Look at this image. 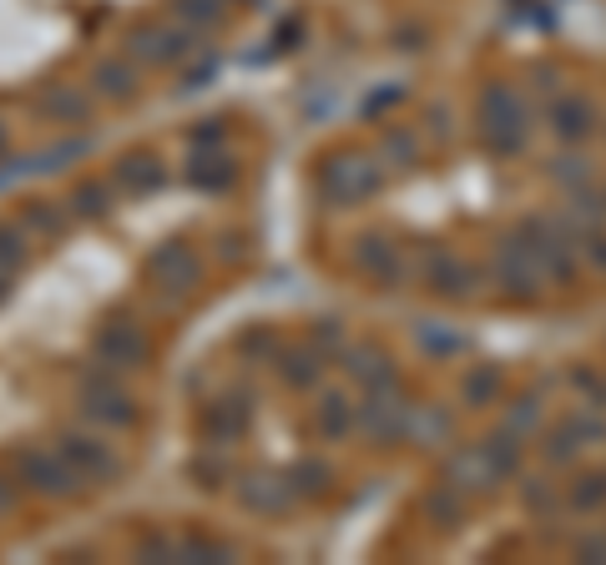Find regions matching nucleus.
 <instances>
[{"mask_svg":"<svg viewBox=\"0 0 606 565\" xmlns=\"http://www.w3.org/2000/svg\"><path fill=\"white\" fill-rule=\"evenodd\" d=\"M385 157H389L395 167H415V162H419V137H415V131L389 127V131H385Z\"/></svg>","mask_w":606,"mask_h":565,"instance_id":"20","label":"nucleus"},{"mask_svg":"<svg viewBox=\"0 0 606 565\" xmlns=\"http://www.w3.org/2000/svg\"><path fill=\"white\" fill-rule=\"evenodd\" d=\"M344 369H349V379L364 384V389H389V384H399L395 359H389L385 348H375V344L349 348V354H344Z\"/></svg>","mask_w":606,"mask_h":565,"instance_id":"9","label":"nucleus"},{"mask_svg":"<svg viewBox=\"0 0 606 565\" xmlns=\"http://www.w3.org/2000/svg\"><path fill=\"white\" fill-rule=\"evenodd\" d=\"M419 272H425V282H430L440 298H450V304L475 298V288H480L475 262H465L460 252H450V248H430V252H425V262H419Z\"/></svg>","mask_w":606,"mask_h":565,"instance_id":"6","label":"nucleus"},{"mask_svg":"<svg viewBox=\"0 0 606 565\" xmlns=\"http://www.w3.org/2000/svg\"><path fill=\"white\" fill-rule=\"evenodd\" d=\"M405 439H415V445H445V439H450V409H435V404L409 409Z\"/></svg>","mask_w":606,"mask_h":565,"instance_id":"12","label":"nucleus"},{"mask_svg":"<svg viewBox=\"0 0 606 565\" xmlns=\"http://www.w3.org/2000/svg\"><path fill=\"white\" fill-rule=\"evenodd\" d=\"M415 338H419V348H425L430 359H450V354H460V348H465L460 334H450V328H435V324H425Z\"/></svg>","mask_w":606,"mask_h":565,"instance_id":"19","label":"nucleus"},{"mask_svg":"<svg viewBox=\"0 0 606 565\" xmlns=\"http://www.w3.org/2000/svg\"><path fill=\"white\" fill-rule=\"evenodd\" d=\"M536 424H540V409H536V399H520L516 409H510L506 429H516V435H526V429H536Z\"/></svg>","mask_w":606,"mask_h":565,"instance_id":"26","label":"nucleus"},{"mask_svg":"<svg viewBox=\"0 0 606 565\" xmlns=\"http://www.w3.org/2000/svg\"><path fill=\"white\" fill-rule=\"evenodd\" d=\"M546 117H552V131L566 147H576V141H586L596 131V107L586 97H556Z\"/></svg>","mask_w":606,"mask_h":565,"instance_id":"10","label":"nucleus"},{"mask_svg":"<svg viewBox=\"0 0 606 565\" xmlns=\"http://www.w3.org/2000/svg\"><path fill=\"white\" fill-rule=\"evenodd\" d=\"M354 424H359V409H354L349 394H324V399H319V429H324V439H349Z\"/></svg>","mask_w":606,"mask_h":565,"instance_id":"13","label":"nucleus"},{"mask_svg":"<svg viewBox=\"0 0 606 565\" xmlns=\"http://www.w3.org/2000/svg\"><path fill=\"white\" fill-rule=\"evenodd\" d=\"M425 515H430L440 531H455V525L465 521V495L455 485H435L430 495H425Z\"/></svg>","mask_w":606,"mask_h":565,"instance_id":"14","label":"nucleus"},{"mask_svg":"<svg viewBox=\"0 0 606 565\" xmlns=\"http://www.w3.org/2000/svg\"><path fill=\"white\" fill-rule=\"evenodd\" d=\"M480 137H485V147L500 157L526 152V141H530L526 107H520V97L510 87H500V81L480 91Z\"/></svg>","mask_w":606,"mask_h":565,"instance_id":"1","label":"nucleus"},{"mask_svg":"<svg viewBox=\"0 0 606 565\" xmlns=\"http://www.w3.org/2000/svg\"><path fill=\"white\" fill-rule=\"evenodd\" d=\"M284 379L294 384V389H319V379H324V359L314 354V348H304V354H288Z\"/></svg>","mask_w":606,"mask_h":565,"instance_id":"18","label":"nucleus"},{"mask_svg":"<svg viewBox=\"0 0 606 565\" xmlns=\"http://www.w3.org/2000/svg\"><path fill=\"white\" fill-rule=\"evenodd\" d=\"M496 282H500V294L516 298V304H536V298L546 294V268L536 262V252L526 248V238H520V232H510V238L500 242V252H496Z\"/></svg>","mask_w":606,"mask_h":565,"instance_id":"3","label":"nucleus"},{"mask_svg":"<svg viewBox=\"0 0 606 565\" xmlns=\"http://www.w3.org/2000/svg\"><path fill=\"white\" fill-rule=\"evenodd\" d=\"M500 389H506V374H500L496 364H475V369H465L460 399L470 404V409H485V404L500 399Z\"/></svg>","mask_w":606,"mask_h":565,"instance_id":"11","label":"nucleus"},{"mask_svg":"<svg viewBox=\"0 0 606 565\" xmlns=\"http://www.w3.org/2000/svg\"><path fill=\"white\" fill-rule=\"evenodd\" d=\"M480 449L490 455V465H496L500 479L520 469V435H516V429H496L490 439H480Z\"/></svg>","mask_w":606,"mask_h":565,"instance_id":"15","label":"nucleus"},{"mask_svg":"<svg viewBox=\"0 0 606 565\" xmlns=\"http://www.w3.org/2000/svg\"><path fill=\"white\" fill-rule=\"evenodd\" d=\"M520 238H526V248L546 268V278H556V282L576 278V238L556 218H526L520 222Z\"/></svg>","mask_w":606,"mask_h":565,"instance_id":"4","label":"nucleus"},{"mask_svg":"<svg viewBox=\"0 0 606 565\" xmlns=\"http://www.w3.org/2000/svg\"><path fill=\"white\" fill-rule=\"evenodd\" d=\"M566 511H586V515H596V511H606V475H582V479H572V489H566Z\"/></svg>","mask_w":606,"mask_h":565,"instance_id":"16","label":"nucleus"},{"mask_svg":"<svg viewBox=\"0 0 606 565\" xmlns=\"http://www.w3.org/2000/svg\"><path fill=\"white\" fill-rule=\"evenodd\" d=\"M540 449H546V465H572V459L576 455H582V439H576V429H572V424H556V429H552V435H546V429H540Z\"/></svg>","mask_w":606,"mask_h":565,"instance_id":"17","label":"nucleus"},{"mask_svg":"<svg viewBox=\"0 0 606 565\" xmlns=\"http://www.w3.org/2000/svg\"><path fill=\"white\" fill-rule=\"evenodd\" d=\"M445 485H455L460 495H485V489L500 485V475H496V465H490V455H485L480 445H470V449H455L450 455V465H445Z\"/></svg>","mask_w":606,"mask_h":565,"instance_id":"8","label":"nucleus"},{"mask_svg":"<svg viewBox=\"0 0 606 565\" xmlns=\"http://www.w3.org/2000/svg\"><path fill=\"white\" fill-rule=\"evenodd\" d=\"M582 242H586V258H592L596 268L606 272V232H602V228H592V232H582Z\"/></svg>","mask_w":606,"mask_h":565,"instance_id":"29","label":"nucleus"},{"mask_svg":"<svg viewBox=\"0 0 606 565\" xmlns=\"http://www.w3.org/2000/svg\"><path fill=\"white\" fill-rule=\"evenodd\" d=\"M536 87L540 91H556V71H536Z\"/></svg>","mask_w":606,"mask_h":565,"instance_id":"31","label":"nucleus"},{"mask_svg":"<svg viewBox=\"0 0 606 565\" xmlns=\"http://www.w3.org/2000/svg\"><path fill=\"white\" fill-rule=\"evenodd\" d=\"M572 218L586 222V232L602 228V222H606V202L596 192H586V187H576V192H572Z\"/></svg>","mask_w":606,"mask_h":565,"instance_id":"22","label":"nucleus"},{"mask_svg":"<svg viewBox=\"0 0 606 565\" xmlns=\"http://www.w3.org/2000/svg\"><path fill=\"white\" fill-rule=\"evenodd\" d=\"M405 419H409V404L405 394H399V384H389V389H369V399L359 404V429L369 445H399L405 439Z\"/></svg>","mask_w":606,"mask_h":565,"instance_id":"5","label":"nucleus"},{"mask_svg":"<svg viewBox=\"0 0 606 565\" xmlns=\"http://www.w3.org/2000/svg\"><path fill=\"white\" fill-rule=\"evenodd\" d=\"M298 479H309V495H324L329 489V465H298Z\"/></svg>","mask_w":606,"mask_h":565,"instance_id":"28","label":"nucleus"},{"mask_svg":"<svg viewBox=\"0 0 606 565\" xmlns=\"http://www.w3.org/2000/svg\"><path fill=\"white\" fill-rule=\"evenodd\" d=\"M552 177H556V182H576V177H592V162H586V157H562V162H552Z\"/></svg>","mask_w":606,"mask_h":565,"instance_id":"27","label":"nucleus"},{"mask_svg":"<svg viewBox=\"0 0 606 565\" xmlns=\"http://www.w3.org/2000/svg\"><path fill=\"white\" fill-rule=\"evenodd\" d=\"M520 495H526V511L530 515H556V511H562V495L552 489V479H526V489H520Z\"/></svg>","mask_w":606,"mask_h":565,"instance_id":"21","label":"nucleus"},{"mask_svg":"<svg viewBox=\"0 0 606 565\" xmlns=\"http://www.w3.org/2000/svg\"><path fill=\"white\" fill-rule=\"evenodd\" d=\"M576 555H582V561H606V535H592V541H582V545H576Z\"/></svg>","mask_w":606,"mask_h":565,"instance_id":"30","label":"nucleus"},{"mask_svg":"<svg viewBox=\"0 0 606 565\" xmlns=\"http://www.w3.org/2000/svg\"><path fill=\"white\" fill-rule=\"evenodd\" d=\"M349 258H354V268H359L369 282H385V288L405 282V252H399L385 232H359L354 248H349Z\"/></svg>","mask_w":606,"mask_h":565,"instance_id":"7","label":"nucleus"},{"mask_svg":"<svg viewBox=\"0 0 606 565\" xmlns=\"http://www.w3.org/2000/svg\"><path fill=\"white\" fill-rule=\"evenodd\" d=\"M385 182V167L375 162L369 152H334L324 162V192L334 202H369Z\"/></svg>","mask_w":606,"mask_h":565,"instance_id":"2","label":"nucleus"},{"mask_svg":"<svg viewBox=\"0 0 606 565\" xmlns=\"http://www.w3.org/2000/svg\"><path fill=\"white\" fill-rule=\"evenodd\" d=\"M566 424H572V429H576V439H582V445H602V439H606V419H602V414H582V409H576V414H566Z\"/></svg>","mask_w":606,"mask_h":565,"instance_id":"23","label":"nucleus"},{"mask_svg":"<svg viewBox=\"0 0 606 565\" xmlns=\"http://www.w3.org/2000/svg\"><path fill=\"white\" fill-rule=\"evenodd\" d=\"M572 384L586 394V404H592V409H606V379H602V374L576 369V374H572Z\"/></svg>","mask_w":606,"mask_h":565,"instance_id":"24","label":"nucleus"},{"mask_svg":"<svg viewBox=\"0 0 606 565\" xmlns=\"http://www.w3.org/2000/svg\"><path fill=\"white\" fill-rule=\"evenodd\" d=\"M248 500H254V505H268V511H284V505H288V489L278 485V479H264V485L248 489Z\"/></svg>","mask_w":606,"mask_h":565,"instance_id":"25","label":"nucleus"}]
</instances>
